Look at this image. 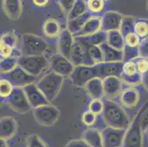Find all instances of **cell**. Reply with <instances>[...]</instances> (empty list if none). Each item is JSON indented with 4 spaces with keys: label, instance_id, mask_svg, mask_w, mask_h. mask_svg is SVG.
Listing matches in <instances>:
<instances>
[{
    "label": "cell",
    "instance_id": "1",
    "mask_svg": "<svg viewBox=\"0 0 148 147\" xmlns=\"http://www.w3.org/2000/svg\"><path fill=\"white\" fill-rule=\"evenodd\" d=\"M104 110L102 117L108 126L120 129H127L131 123L132 119L125 109L116 101L104 99Z\"/></svg>",
    "mask_w": 148,
    "mask_h": 147
},
{
    "label": "cell",
    "instance_id": "2",
    "mask_svg": "<svg viewBox=\"0 0 148 147\" xmlns=\"http://www.w3.org/2000/svg\"><path fill=\"white\" fill-rule=\"evenodd\" d=\"M64 81V78L63 77L49 71L38 80L36 85L49 103H51L60 94Z\"/></svg>",
    "mask_w": 148,
    "mask_h": 147
},
{
    "label": "cell",
    "instance_id": "3",
    "mask_svg": "<svg viewBox=\"0 0 148 147\" xmlns=\"http://www.w3.org/2000/svg\"><path fill=\"white\" fill-rule=\"evenodd\" d=\"M21 52L25 56H39L45 55L49 50V45L40 36L34 34L26 33L21 37Z\"/></svg>",
    "mask_w": 148,
    "mask_h": 147
},
{
    "label": "cell",
    "instance_id": "4",
    "mask_svg": "<svg viewBox=\"0 0 148 147\" xmlns=\"http://www.w3.org/2000/svg\"><path fill=\"white\" fill-rule=\"evenodd\" d=\"M143 108L144 105L137 112L130 126L126 129L122 147H143L144 133L140 124V116Z\"/></svg>",
    "mask_w": 148,
    "mask_h": 147
},
{
    "label": "cell",
    "instance_id": "5",
    "mask_svg": "<svg viewBox=\"0 0 148 147\" xmlns=\"http://www.w3.org/2000/svg\"><path fill=\"white\" fill-rule=\"evenodd\" d=\"M18 66L28 74L38 78L45 70L49 68V60L45 55L39 56H25L18 58Z\"/></svg>",
    "mask_w": 148,
    "mask_h": 147
},
{
    "label": "cell",
    "instance_id": "6",
    "mask_svg": "<svg viewBox=\"0 0 148 147\" xmlns=\"http://www.w3.org/2000/svg\"><path fill=\"white\" fill-rule=\"evenodd\" d=\"M33 115L38 124L44 126H52L58 121L60 112L57 107L49 104L33 109Z\"/></svg>",
    "mask_w": 148,
    "mask_h": 147
},
{
    "label": "cell",
    "instance_id": "7",
    "mask_svg": "<svg viewBox=\"0 0 148 147\" xmlns=\"http://www.w3.org/2000/svg\"><path fill=\"white\" fill-rule=\"evenodd\" d=\"M70 60L75 66H95L88 53V44L85 42L81 38H75V41L72 49Z\"/></svg>",
    "mask_w": 148,
    "mask_h": 147
},
{
    "label": "cell",
    "instance_id": "8",
    "mask_svg": "<svg viewBox=\"0 0 148 147\" xmlns=\"http://www.w3.org/2000/svg\"><path fill=\"white\" fill-rule=\"evenodd\" d=\"M98 77L96 65L93 66H77L69 77L72 84L75 87L83 88L94 78Z\"/></svg>",
    "mask_w": 148,
    "mask_h": 147
},
{
    "label": "cell",
    "instance_id": "9",
    "mask_svg": "<svg viewBox=\"0 0 148 147\" xmlns=\"http://www.w3.org/2000/svg\"><path fill=\"white\" fill-rule=\"evenodd\" d=\"M1 78L8 80L14 88H24L29 85L36 83L38 79L28 74L19 66L10 72L1 74Z\"/></svg>",
    "mask_w": 148,
    "mask_h": 147
},
{
    "label": "cell",
    "instance_id": "10",
    "mask_svg": "<svg viewBox=\"0 0 148 147\" xmlns=\"http://www.w3.org/2000/svg\"><path fill=\"white\" fill-rule=\"evenodd\" d=\"M3 102L8 105L12 110L18 113H27L32 109L24 88H14L11 94Z\"/></svg>",
    "mask_w": 148,
    "mask_h": 147
},
{
    "label": "cell",
    "instance_id": "11",
    "mask_svg": "<svg viewBox=\"0 0 148 147\" xmlns=\"http://www.w3.org/2000/svg\"><path fill=\"white\" fill-rule=\"evenodd\" d=\"M75 67L69 59L58 52L54 54L49 60V71L64 78L69 77Z\"/></svg>",
    "mask_w": 148,
    "mask_h": 147
},
{
    "label": "cell",
    "instance_id": "12",
    "mask_svg": "<svg viewBox=\"0 0 148 147\" xmlns=\"http://www.w3.org/2000/svg\"><path fill=\"white\" fill-rule=\"evenodd\" d=\"M141 100V95L135 86H125L119 94L116 102L127 110H134L138 107Z\"/></svg>",
    "mask_w": 148,
    "mask_h": 147
},
{
    "label": "cell",
    "instance_id": "13",
    "mask_svg": "<svg viewBox=\"0 0 148 147\" xmlns=\"http://www.w3.org/2000/svg\"><path fill=\"white\" fill-rule=\"evenodd\" d=\"M120 79L127 86H136L142 84V75L138 72L135 60L125 62L122 65Z\"/></svg>",
    "mask_w": 148,
    "mask_h": 147
},
{
    "label": "cell",
    "instance_id": "14",
    "mask_svg": "<svg viewBox=\"0 0 148 147\" xmlns=\"http://www.w3.org/2000/svg\"><path fill=\"white\" fill-rule=\"evenodd\" d=\"M125 129L106 126L101 131L103 147H122Z\"/></svg>",
    "mask_w": 148,
    "mask_h": 147
},
{
    "label": "cell",
    "instance_id": "15",
    "mask_svg": "<svg viewBox=\"0 0 148 147\" xmlns=\"http://www.w3.org/2000/svg\"><path fill=\"white\" fill-rule=\"evenodd\" d=\"M104 99L117 101L118 97L124 88V83L117 77H111L103 79Z\"/></svg>",
    "mask_w": 148,
    "mask_h": 147
},
{
    "label": "cell",
    "instance_id": "16",
    "mask_svg": "<svg viewBox=\"0 0 148 147\" xmlns=\"http://www.w3.org/2000/svg\"><path fill=\"white\" fill-rule=\"evenodd\" d=\"M24 91L32 109L50 104L41 90L38 88L36 83H33L25 87Z\"/></svg>",
    "mask_w": 148,
    "mask_h": 147
},
{
    "label": "cell",
    "instance_id": "17",
    "mask_svg": "<svg viewBox=\"0 0 148 147\" xmlns=\"http://www.w3.org/2000/svg\"><path fill=\"white\" fill-rule=\"evenodd\" d=\"M123 62H103L96 64L98 77L102 79L111 77L120 78Z\"/></svg>",
    "mask_w": 148,
    "mask_h": 147
},
{
    "label": "cell",
    "instance_id": "18",
    "mask_svg": "<svg viewBox=\"0 0 148 147\" xmlns=\"http://www.w3.org/2000/svg\"><path fill=\"white\" fill-rule=\"evenodd\" d=\"M75 41V37L67 29H63L58 38V53L70 60L72 49Z\"/></svg>",
    "mask_w": 148,
    "mask_h": 147
},
{
    "label": "cell",
    "instance_id": "19",
    "mask_svg": "<svg viewBox=\"0 0 148 147\" xmlns=\"http://www.w3.org/2000/svg\"><path fill=\"white\" fill-rule=\"evenodd\" d=\"M123 18V15L118 12H106L101 16V21H102L101 29L106 32L119 30Z\"/></svg>",
    "mask_w": 148,
    "mask_h": 147
},
{
    "label": "cell",
    "instance_id": "20",
    "mask_svg": "<svg viewBox=\"0 0 148 147\" xmlns=\"http://www.w3.org/2000/svg\"><path fill=\"white\" fill-rule=\"evenodd\" d=\"M18 129V122L15 118L11 116L2 117L0 121V137L1 139H11L16 134Z\"/></svg>",
    "mask_w": 148,
    "mask_h": 147
},
{
    "label": "cell",
    "instance_id": "21",
    "mask_svg": "<svg viewBox=\"0 0 148 147\" xmlns=\"http://www.w3.org/2000/svg\"><path fill=\"white\" fill-rule=\"evenodd\" d=\"M2 8L6 16L12 21H17L22 13L23 4L21 0H4Z\"/></svg>",
    "mask_w": 148,
    "mask_h": 147
},
{
    "label": "cell",
    "instance_id": "22",
    "mask_svg": "<svg viewBox=\"0 0 148 147\" xmlns=\"http://www.w3.org/2000/svg\"><path fill=\"white\" fill-rule=\"evenodd\" d=\"M85 89L91 99H104L103 81L99 77L94 78L90 80Z\"/></svg>",
    "mask_w": 148,
    "mask_h": 147
},
{
    "label": "cell",
    "instance_id": "23",
    "mask_svg": "<svg viewBox=\"0 0 148 147\" xmlns=\"http://www.w3.org/2000/svg\"><path fill=\"white\" fill-rule=\"evenodd\" d=\"M82 139L89 147H103V141L100 130L95 128H86L83 133Z\"/></svg>",
    "mask_w": 148,
    "mask_h": 147
},
{
    "label": "cell",
    "instance_id": "24",
    "mask_svg": "<svg viewBox=\"0 0 148 147\" xmlns=\"http://www.w3.org/2000/svg\"><path fill=\"white\" fill-rule=\"evenodd\" d=\"M102 21L101 16H93L86 23L83 29L75 35V37H85L91 36L96 32L102 30Z\"/></svg>",
    "mask_w": 148,
    "mask_h": 147
},
{
    "label": "cell",
    "instance_id": "25",
    "mask_svg": "<svg viewBox=\"0 0 148 147\" xmlns=\"http://www.w3.org/2000/svg\"><path fill=\"white\" fill-rule=\"evenodd\" d=\"M42 30L46 38L49 39H58L63 29H61V25L58 20L49 18L43 24Z\"/></svg>",
    "mask_w": 148,
    "mask_h": 147
},
{
    "label": "cell",
    "instance_id": "26",
    "mask_svg": "<svg viewBox=\"0 0 148 147\" xmlns=\"http://www.w3.org/2000/svg\"><path fill=\"white\" fill-rule=\"evenodd\" d=\"M103 54V62H123V51L118 50L104 43L99 46Z\"/></svg>",
    "mask_w": 148,
    "mask_h": 147
},
{
    "label": "cell",
    "instance_id": "27",
    "mask_svg": "<svg viewBox=\"0 0 148 147\" xmlns=\"http://www.w3.org/2000/svg\"><path fill=\"white\" fill-rule=\"evenodd\" d=\"M93 16V15L91 13H89L88 11H87L86 13H85L84 14H83L82 16H78L77 18H74L72 20H69V21H67V24H66V29L68 30H69L70 32H72V34L75 36V34H77V32H80L83 27H84V25L86 24V23L88 21V19L91 18Z\"/></svg>",
    "mask_w": 148,
    "mask_h": 147
},
{
    "label": "cell",
    "instance_id": "28",
    "mask_svg": "<svg viewBox=\"0 0 148 147\" xmlns=\"http://www.w3.org/2000/svg\"><path fill=\"white\" fill-rule=\"evenodd\" d=\"M106 43L113 48L122 51L125 46V38L119 30L111 31L108 32Z\"/></svg>",
    "mask_w": 148,
    "mask_h": 147
},
{
    "label": "cell",
    "instance_id": "29",
    "mask_svg": "<svg viewBox=\"0 0 148 147\" xmlns=\"http://www.w3.org/2000/svg\"><path fill=\"white\" fill-rule=\"evenodd\" d=\"M108 32L103 30H100L96 32L95 34L91 36H85V37H78L81 38L85 42L91 46H100L107 41ZM77 38V37H76Z\"/></svg>",
    "mask_w": 148,
    "mask_h": 147
},
{
    "label": "cell",
    "instance_id": "30",
    "mask_svg": "<svg viewBox=\"0 0 148 147\" xmlns=\"http://www.w3.org/2000/svg\"><path fill=\"white\" fill-rule=\"evenodd\" d=\"M134 32L143 40L148 38V19L137 18L134 22Z\"/></svg>",
    "mask_w": 148,
    "mask_h": 147
},
{
    "label": "cell",
    "instance_id": "31",
    "mask_svg": "<svg viewBox=\"0 0 148 147\" xmlns=\"http://www.w3.org/2000/svg\"><path fill=\"white\" fill-rule=\"evenodd\" d=\"M87 11H88V10H87L86 1L76 0L73 8L67 16V21L72 20L77 17H78V16H82L85 13H86Z\"/></svg>",
    "mask_w": 148,
    "mask_h": 147
},
{
    "label": "cell",
    "instance_id": "32",
    "mask_svg": "<svg viewBox=\"0 0 148 147\" xmlns=\"http://www.w3.org/2000/svg\"><path fill=\"white\" fill-rule=\"evenodd\" d=\"M0 44L10 46L14 49H17L18 44V37L14 30H10L4 32L1 36Z\"/></svg>",
    "mask_w": 148,
    "mask_h": 147
},
{
    "label": "cell",
    "instance_id": "33",
    "mask_svg": "<svg viewBox=\"0 0 148 147\" xmlns=\"http://www.w3.org/2000/svg\"><path fill=\"white\" fill-rule=\"evenodd\" d=\"M18 58L16 57H10L8 58L1 59L0 61V72L6 74L13 71L18 66Z\"/></svg>",
    "mask_w": 148,
    "mask_h": 147
},
{
    "label": "cell",
    "instance_id": "34",
    "mask_svg": "<svg viewBox=\"0 0 148 147\" xmlns=\"http://www.w3.org/2000/svg\"><path fill=\"white\" fill-rule=\"evenodd\" d=\"M87 10L93 16L94 14H99L106 8V2L103 0H88L86 1Z\"/></svg>",
    "mask_w": 148,
    "mask_h": 147
},
{
    "label": "cell",
    "instance_id": "35",
    "mask_svg": "<svg viewBox=\"0 0 148 147\" xmlns=\"http://www.w3.org/2000/svg\"><path fill=\"white\" fill-rule=\"evenodd\" d=\"M136 19L133 17L130 16H124L123 19H122V24H121L120 29L119 31L125 38L127 35L132 33L134 32V22H135Z\"/></svg>",
    "mask_w": 148,
    "mask_h": 147
},
{
    "label": "cell",
    "instance_id": "36",
    "mask_svg": "<svg viewBox=\"0 0 148 147\" xmlns=\"http://www.w3.org/2000/svg\"><path fill=\"white\" fill-rule=\"evenodd\" d=\"M99 116L91 113L89 110H87L82 114V123L88 128H94L99 121Z\"/></svg>",
    "mask_w": 148,
    "mask_h": 147
},
{
    "label": "cell",
    "instance_id": "37",
    "mask_svg": "<svg viewBox=\"0 0 148 147\" xmlns=\"http://www.w3.org/2000/svg\"><path fill=\"white\" fill-rule=\"evenodd\" d=\"M13 89H14V87L8 80L1 78V79H0V96H1V101H2V102L5 101L11 94Z\"/></svg>",
    "mask_w": 148,
    "mask_h": 147
},
{
    "label": "cell",
    "instance_id": "38",
    "mask_svg": "<svg viewBox=\"0 0 148 147\" xmlns=\"http://www.w3.org/2000/svg\"><path fill=\"white\" fill-rule=\"evenodd\" d=\"M26 147H49L41 136L38 134L29 135L26 140Z\"/></svg>",
    "mask_w": 148,
    "mask_h": 147
},
{
    "label": "cell",
    "instance_id": "39",
    "mask_svg": "<svg viewBox=\"0 0 148 147\" xmlns=\"http://www.w3.org/2000/svg\"><path fill=\"white\" fill-rule=\"evenodd\" d=\"M104 99H91L88 106V110L97 116L102 115L104 110Z\"/></svg>",
    "mask_w": 148,
    "mask_h": 147
},
{
    "label": "cell",
    "instance_id": "40",
    "mask_svg": "<svg viewBox=\"0 0 148 147\" xmlns=\"http://www.w3.org/2000/svg\"><path fill=\"white\" fill-rule=\"evenodd\" d=\"M88 53L95 64L103 63V54L99 46L88 45Z\"/></svg>",
    "mask_w": 148,
    "mask_h": 147
},
{
    "label": "cell",
    "instance_id": "41",
    "mask_svg": "<svg viewBox=\"0 0 148 147\" xmlns=\"http://www.w3.org/2000/svg\"><path fill=\"white\" fill-rule=\"evenodd\" d=\"M142 40V39L135 32H132L125 37V46L133 47V48H138Z\"/></svg>",
    "mask_w": 148,
    "mask_h": 147
},
{
    "label": "cell",
    "instance_id": "42",
    "mask_svg": "<svg viewBox=\"0 0 148 147\" xmlns=\"http://www.w3.org/2000/svg\"><path fill=\"white\" fill-rule=\"evenodd\" d=\"M140 124L142 130L145 134L148 129V102L144 105V108L140 116Z\"/></svg>",
    "mask_w": 148,
    "mask_h": 147
},
{
    "label": "cell",
    "instance_id": "43",
    "mask_svg": "<svg viewBox=\"0 0 148 147\" xmlns=\"http://www.w3.org/2000/svg\"><path fill=\"white\" fill-rule=\"evenodd\" d=\"M135 60L136 68L140 75H145L148 71V60L143 57H138Z\"/></svg>",
    "mask_w": 148,
    "mask_h": 147
},
{
    "label": "cell",
    "instance_id": "44",
    "mask_svg": "<svg viewBox=\"0 0 148 147\" xmlns=\"http://www.w3.org/2000/svg\"><path fill=\"white\" fill-rule=\"evenodd\" d=\"M75 1L76 0H61V1L58 2L60 9L66 15V17L72 9V8H73Z\"/></svg>",
    "mask_w": 148,
    "mask_h": 147
},
{
    "label": "cell",
    "instance_id": "45",
    "mask_svg": "<svg viewBox=\"0 0 148 147\" xmlns=\"http://www.w3.org/2000/svg\"><path fill=\"white\" fill-rule=\"evenodd\" d=\"M139 57L148 60V38L143 39L138 46Z\"/></svg>",
    "mask_w": 148,
    "mask_h": 147
},
{
    "label": "cell",
    "instance_id": "46",
    "mask_svg": "<svg viewBox=\"0 0 148 147\" xmlns=\"http://www.w3.org/2000/svg\"><path fill=\"white\" fill-rule=\"evenodd\" d=\"M65 147H89V146L81 138L69 141L67 143Z\"/></svg>",
    "mask_w": 148,
    "mask_h": 147
},
{
    "label": "cell",
    "instance_id": "47",
    "mask_svg": "<svg viewBox=\"0 0 148 147\" xmlns=\"http://www.w3.org/2000/svg\"><path fill=\"white\" fill-rule=\"evenodd\" d=\"M33 3L38 8H44L49 3V1L48 0H34L33 1Z\"/></svg>",
    "mask_w": 148,
    "mask_h": 147
},
{
    "label": "cell",
    "instance_id": "48",
    "mask_svg": "<svg viewBox=\"0 0 148 147\" xmlns=\"http://www.w3.org/2000/svg\"><path fill=\"white\" fill-rule=\"evenodd\" d=\"M142 85L148 91V71L142 75Z\"/></svg>",
    "mask_w": 148,
    "mask_h": 147
},
{
    "label": "cell",
    "instance_id": "49",
    "mask_svg": "<svg viewBox=\"0 0 148 147\" xmlns=\"http://www.w3.org/2000/svg\"><path fill=\"white\" fill-rule=\"evenodd\" d=\"M0 144H1V145H0V147H9L8 141H6V140H0Z\"/></svg>",
    "mask_w": 148,
    "mask_h": 147
},
{
    "label": "cell",
    "instance_id": "50",
    "mask_svg": "<svg viewBox=\"0 0 148 147\" xmlns=\"http://www.w3.org/2000/svg\"><path fill=\"white\" fill-rule=\"evenodd\" d=\"M147 133V135H148V129H147V132H146Z\"/></svg>",
    "mask_w": 148,
    "mask_h": 147
},
{
    "label": "cell",
    "instance_id": "51",
    "mask_svg": "<svg viewBox=\"0 0 148 147\" xmlns=\"http://www.w3.org/2000/svg\"><path fill=\"white\" fill-rule=\"evenodd\" d=\"M147 9H148V2H147Z\"/></svg>",
    "mask_w": 148,
    "mask_h": 147
}]
</instances>
